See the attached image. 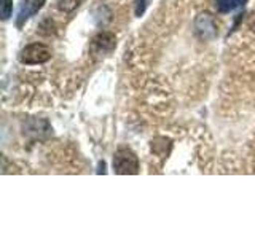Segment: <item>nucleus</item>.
<instances>
[{
  "mask_svg": "<svg viewBox=\"0 0 255 239\" xmlns=\"http://www.w3.org/2000/svg\"><path fill=\"white\" fill-rule=\"evenodd\" d=\"M114 171L120 175H134L139 172V159L129 148H120L114 156Z\"/></svg>",
  "mask_w": 255,
  "mask_h": 239,
  "instance_id": "f257e3e1",
  "label": "nucleus"
},
{
  "mask_svg": "<svg viewBox=\"0 0 255 239\" xmlns=\"http://www.w3.org/2000/svg\"><path fill=\"white\" fill-rule=\"evenodd\" d=\"M51 59V50L43 43H30L21 51L19 61L26 66H35L43 64Z\"/></svg>",
  "mask_w": 255,
  "mask_h": 239,
  "instance_id": "f03ea898",
  "label": "nucleus"
},
{
  "mask_svg": "<svg viewBox=\"0 0 255 239\" xmlns=\"http://www.w3.org/2000/svg\"><path fill=\"white\" fill-rule=\"evenodd\" d=\"M195 34L203 42H209L219 35V26L214 16L209 13H201L195 19Z\"/></svg>",
  "mask_w": 255,
  "mask_h": 239,
  "instance_id": "7ed1b4c3",
  "label": "nucleus"
},
{
  "mask_svg": "<svg viewBox=\"0 0 255 239\" xmlns=\"http://www.w3.org/2000/svg\"><path fill=\"white\" fill-rule=\"evenodd\" d=\"M115 46H117L115 35L110 34V32H101V34H98L91 40L90 50L94 56H104L114 51Z\"/></svg>",
  "mask_w": 255,
  "mask_h": 239,
  "instance_id": "20e7f679",
  "label": "nucleus"
},
{
  "mask_svg": "<svg viewBox=\"0 0 255 239\" xmlns=\"http://www.w3.org/2000/svg\"><path fill=\"white\" fill-rule=\"evenodd\" d=\"M45 0H22L18 13V19H16V26L22 27V24L26 22L30 16H34L40 8L43 6Z\"/></svg>",
  "mask_w": 255,
  "mask_h": 239,
  "instance_id": "39448f33",
  "label": "nucleus"
},
{
  "mask_svg": "<svg viewBox=\"0 0 255 239\" xmlns=\"http://www.w3.org/2000/svg\"><path fill=\"white\" fill-rule=\"evenodd\" d=\"M91 16L93 21L98 27H106L112 21V10L106 3H96L91 8Z\"/></svg>",
  "mask_w": 255,
  "mask_h": 239,
  "instance_id": "423d86ee",
  "label": "nucleus"
},
{
  "mask_svg": "<svg viewBox=\"0 0 255 239\" xmlns=\"http://www.w3.org/2000/svg\"><path fill=\"white\" fill-rule=\"evenodd\" d=\"M247 0H215V8H217L219 13L225 14L236 10L239 6H244Z\"/></svg>",
  "mask_w": 255,
  "mask_h": 239,
  "instance_id": "0eeeda50",
  "label": "nucleus"
},
{
  "mask_svg": "<svg viewBox=\"0 0 255 239\" xmlns=\"http://www.w3.org/2000/svg\"><path fill=\"white\" fill-rule=\"evenodd\" d=\"M82 2L83 0H56V6H58L59 11L70 13V11H74L75 8H78Z\"/></svg>",
  "mask_w": 255,
  "mask_h": 239,
  "instance_id": "6e6552de",
  "label": "nucleus"
},
{
  "mask_svg": "<svg viewBox=\"0 0 255 239\" xmlns=\"http://www.w3.org/2000/svg\"><path fill=\"white\" fill-rule=\"evenodd\" d=\"M11 11H13V0H0V13H2L3 21L10 18Z\"/></svg>",
  "mask_w": 255,
  "mask_h": 239,
  "instance_id": "1a4fd4ad",
  "label": "nucleus"
},
{
  "mask_svg": "<svg viewBox=\"0 0 255 239\" xmlns=\"http://www.w3.org/2000/svg\"><path fill=\"white\" fill-rule=\"evenodd\" d=\"M148 2H150V0H137V2H135V10H134L135 16H142L143 14Z\"/></svg>",
  "mask_w": 255,
  "mask_h": 239,
  "instance_id": "9d476101",
  "label": "nucleus"
},
{
  "mask_svg": "<svg viewBox=\"0 0 255 239\" xmlns=\"http://www.w3.org/2000/svg\"><path fill=\"white\" fill-rule=\"evenodd\" d=\"M247 26H249V29L255 34V11L249 16V19H247Z\"/></svg>",
  "mask_w": 255,
  "mask_h": 239,
  "instance_id": "9b49d317",
  "label": "nucleus"
}]
</instances>
